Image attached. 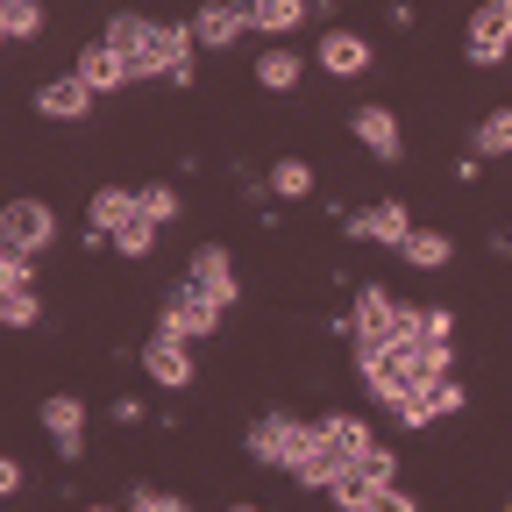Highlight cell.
<instances>
[{"label":"cell","instance_id":"cell-1","mask_svg":"<svg viewBox=\"0 0 512 512\" xmlns=\"http://www.w3.org/2000/svg\"><path fill=\"white\" fill-rule=\"evenodd\" d=\"M399 306H406V299H392V285L363 278L356 299H349V313H335V335H342L349 349H392V342H399Z\"/></svg>","mask_w":512,"mask_h":512},{"label":"cell","instance_id":"cell-2","mask_svg":"<svg viewBox=\"0 0 512 512\" xmlns=\"http://www.w3.org/2000/svg\"><path fill=\"white\" fill-rule=\"evenodd\" d=\"M306 441H313V420H299V413H285V406H271V413H256L249 420V434H242V448H249V463H264V470H299V456H306Z\"/></svg>","mask_w":512,"mask_h":512},{"label":"cell","instance_id":"cell-3","mask_svg":"<svg viewBox=\"0 0 512 512\" xmlns=\"http://www.w3.org/2000/svg\"><path fill=\"white\" fill-rule=\"evenodd\" d=\"M221 299L200 285V278H178V285H164V299H157V328L164 335H178V342H207L214 328H221Z\"/></svg>","mask_w":512,"mask_h":512},{"label":"cell","instance_id":"cell-4","mask_svg":"<svg viewBox=\"0 0 512 512\" xmlns=\"http://www.w3.org/2000/svg\"><path fill=\"white\" fill-rule=\"evenodd\" d=\"M349 363H356V377L370 384V399L392 413V420H399L406 399H420V377H413L406 349H349Z\"/></svg>","mask_w":512,"mask_h":512},{"label":"cell","instance_id":"cell-5","mask_svg":"<svg viewBox=\"0 0 512 512\" xmlns=\"http://www.w3.org/2000/svg\"><path fill=\"white\" fill-rule=\"evenodd\" d=\"M50 242H57V207L50 200H29V192L22 200H0V249L8 256H29L36 264Z\"/></svg>","mask_w":512,"mask_h":512},{"label":"cell","instance_id":"cell-6","mask_svg":"<svg viewBox=\"0 0 512 512\" xmlns=\"http://www.w3.org/2000/svg\"><path fill=\"white\" fill-rule=\"evenodd\" d=\"M335 228L349 242H384V249H406L413 242V207L406 200H370V207H335Z\"/></svg>","mask_w":512,"mask_h":512},{"label":"cell","instance_id":"cell-7","mask_svg":"<svg viewBox=\"0 0 512 512\" xmlns=\"http://www.w3.org/2000/svg\"><path fill=\"white\" fill-rule=\"evenodd\" d=\"M463 57L477 64V72H498V64L512 57V0H484V8L470 15V29H463Z\"/></svg>","mask_w":512,"mask_h":512},{"label":"cell","instance_id":"cell-8","mask_svg":"<svg viewBox=\"0 0 512 512\" xmlns=\"http://www.w3.org/2000/svg\"><path fill=\"white\" fill-rule=\"evenodd\" d=\"M36 420H43L50 448H57V463H79V456H86V399H72V392H50V399L36 406Z\"/></svg>","mask_w":512,"mask_h":512},{"label":"cell","instance_id":"cell-9","mask_svg":"<svg viewBox=\"0 0 512 512\" xmlns=\"http://www.w3.org/2000/svg\"><path fill=\"white\" fill-rule=\"evenodd\" d=\"M128 221H136V185H93V200H86V249L114 242Z\"/></svg>","mask_w":512,"mask_h":512},{"label":"cell","instance_id":"cell-10","mask_svg":"<svg viewBox=\"0 0 512 512\" xmlns=\"http://www.w3.org/2000/svg\"><path fill=\"white\" fill-rule=\"evenodd\" d=\"M136 356H143V377L157 384V392H185V384H192V342H178V335L157 328Z\"/></svg>","mask_w":512,"mask_h":512},{"label":"cell","instance_id":"cell-11","mask_svg":"<svg viewBox=\"0 0 512 512\" xmlns=\"http://www.w3.org/2000/svg\"><path fill=\"white\" fill-rule=\"evenodd\" d=\"M349 128H356V143H363L377 164H399V157H406V128H399V114L384 107V100L356 107V114H349Z\"/></svg>","mask_w":512,"mask_h":512},{"label":"cell","instance_id":"cell-12","mask_svg":"<svg viewBox=\"0 0 512 512\" xmlns=\"http://www.w3.org/2000/svg\"><path fill=\"white\" fill-rule=\"evenodd\" d=\"M313 64H320L328 79H363V72H370V43H363L356 29H320Z\"/></svg>","mask_w":512,"mask_h":512},{"label":"cell","instance_id":"cell-13","mask_svg":"<svg viewBox=\"0 0 512 512\" xmlns=\"http://www.w3.org/2000/svg\"><path fill=\"white\" fill-rule=\"evenodd\" d=\"M192 36H200V50H235L249 36V8H235V0H207L200 15H185Z\"/></svg>","mask_w":512,"mask_h":512},{"label":"cell","instance_id":"cell-14","mask_svg":"<svg viewBox=\"0 0 512 512\" xmlns=\"http://www.w3.org/2000/svg\"><path fill=\"white\" fill-rule=\"evenodd\" d=\"M36 114H43V121H86V114H93V86H86L79 72H57V79L36 86Z\"/></svg>","mask_w":512,"mask_h":512},{"label":"cell","instance_id":"cell-15","mask_svg":"<svg viewBox=\"0 0 512 512\" xmlns=\"http://www.w3.org/2000/svg\"><path fill=\"white\" fill-rule=\"evenodd\" d=\"M72 72H79V79L93 86V100H100V93H121V86H136V72H128V57H121V50H107L100 36H93V43L79 50V64H72Z\"/></svg>","mask_w":512,"mask_h":512},{"label":"cell","instance_id":"cell-16","mask_svg":"<svg viewBox=\"0 0 512 512\" xmlns=\"http://www.w3.org/2000/svg\"><path fill=\"white\" fill-rule=\"evenodd\" d=\"M185 278H200L221 306H235L242 299V285H235V256L221 249V242H200V249H192V264H185Z\"/></svg>","mask_w":512,"mask_h":512},{"label":"cell","instance_id":"cell-17","mask_svg":"<svg viewBox=\"0 0 512 512\" xmlns=\"http://www.w3.org/2000/svg\"><path fill=\"white\" fill-rule=\"evenodd\" d=\"M313 434H320V441H328V448H335V456H342V463H356V456H363V448L377 441L363 413H320V420H313Z\"/></svg>","mask_w":512,"mask_h":512},{"label":"cell","instance_id":"cell-18","mask_svg":"<svg viewBox=\"0 0 512 512\" xmlns=\"http://www.w3.org/2000/svg\"><path fill=\"white\" fill-rule=\"evenodd\" d=\"M313 15V0H249V29L271 36V43H292V29Z\"/></svg>","mask_w":512,"mask_h":512},{"label":"cell","instance_id":"cell-19","mask_svg":"<svg viewBox=\"0 0 512 512\" xmlns=\"http://www.w3.org/2000/svg\"><path fill=\"white\" fill-rule=\"evenodd\" d=\"M299 79H306V57L292 43H264V50H256V86H264V93H292Z\"/></svg>","mask_w":512,"mask_h":512},{"label":"cell","instance_id":"cell-20","mask_svg":"<svg viewBox=\"0 0 512 512\" xmlns=\"http://www.w3.org/2000/svg\"><path fill=\"white\" fill-rule=\"evenodd\" d=\"M342 470H349V463H342L335 448L313 434V441H306V456H299V470H292V484H299V491H328V484H335Z\"/></svg>","mask_w":512,"mask_h":512},{"label":"cell","instance_id":"cell-21","mask_svg":"<svg viewBox=\"0 0 512 512\" xmlns=\"http://www.w3.org/2000/svg\"><path fill=\"white\" fill-rule=\"evenodd\" d=\"M136 214H143L150 228H171V221L185 214V200H178V185H164V178H150V185H136Z\"/></svg>","mask_w":512,"mask_h":512},{"label":"cell","instance_id":"cell-22","mask_svg":"<svg viewBox=\"0 0 512 512\" xmlns=\"http://www.w3.org/2000/svg\"><path fill=\"white\" fill-rule=\"evenodd\" d=\"M470 150H477V157H512V107L477 114V128H470Z\"/></svg>","mask_w":512,"mask_h":512},{"label":"cell","instance_id":"cell-23","mask_svg":"<svg viewBox=\"0 0 512 512\" xmlns=\"http://www.w3.org/2000/svg\"><path fill=\"white\" fill-rule=\"evenodd\" d=\"M399 256H406L413 271H441L448 256H456V235H441V228H413V242H406Z\"/></svg>","mask_w":512,"mask_h":512},{"label":"cell","instance_id":"cell-24","mask_svg":"<svg viewBox=\"0 0 512 512\" xmlns=\"http://www.w3.org/2000/svg\"><path fill=\"white\" fill-rule=\"evenodd\" d=\"M377 491H384V484H370V477L349 463V470L328 484V505H335V512H370V505H377Z\"/></svg>","mask_w":512,"mask_h":512},{"label":"cell","instance_id":"cell-25","mask_svg":"<svg viewBox=\"0 0 512 512\" xmlns=\"http://www.w3.org/2000/svg\"><path fill=\"white\" fill-rule=\"evenodd\" d=\"M264 178H271V200H306V192H313V164L306 157H278Z\"/></svg>","mask_w":512,"mask_h":512},{"label":"cell","instance_id":"cell-26","mask_svg":"<svg viewBox=\"0 0 512 512\" xmlns=\"http://www.w3.org/2000/svg\"><path fill=\"white\" fill-rule=\"evenodd\" d=\"M43 36V8L36 0H0V43H29Z\"/></svg>","mask_w":512,"mask_h":512},{"label":"cell","instance_id":"cell-27","mask_svg":"<svg viewBox=\"0 0 512 512\" xmlns=\"http://www.w3.org/2000/svg\"><path fill=\"white\" fill-rule=\"evenodd\" d=\"M121 512H192V505H185L178 491H157V484H128Z\"/></svg>","mask_w":512,"mask_h":512},{"label":"cell","instance_id":"cell-28","mask_svg":"<svg viewBox=\"0 0 512 512\" xmlns=\"http://www.w3.org/2000/svg\"><path fill=\"white\" fill-rule=\"evenodd\" d=\"M420 399H427V413H434V420H448V413H463V406H470V392H463V377H441V384H427Z\"/></svg>","mask_w":512,"mask_h":512},{"label":"cell","instance_id":"cell-29","mask_svg":"<svg viewBox=\"0 0 512 512\" xmlns=\"http://www.w3.org/2000/svg\"><path fill=\"white\" fill-rule=\"evenodd\" d=\"M356 470H363L370 484H384V491L399 484V456H392V448H384V441H370V448H363V456H356Z\"/></svg>","mask_w":512,"mask_h":512},{"label":"cell","instance_id":"cell-30","mask_svg":"<svg viewBox=\"0 0 512 512\" xmlns=\"http://www.w3.org/2000/svg\"><path fill=\"white\" fill-rule=\"evenodd\" d=\"M150 249H157V228H150L143 214H136V221H128V228L114 235V256H128V264H143V256H150Z\"/></svg>","mask_w":512,"mask_h":512},{"label":"cell","instance_id":"cell-31","mask_svg":"<svg viewBox=\"0 0 512 512\" xmlns=\"http://www.w3.org/2000/svg\"><path fill=\"white\" fill-rule=\"evenodd\" d=\"M36 292H0V320H8V328H36Z\"/></svg>","mask_w":512,"mask_h":512},{"label":"cell","instance_id":"cell-32","mask_svg":"<svg viewBox=\"0 0 512 512\" xmlns=\"http://www.w3.org/2000/svg\"><path fill=\"white\" fill-rule=\"evenodd\" d=\"M36 285V264H29V256H8V249H0V292H29Z\"/></svg>","mask_w":512,"mask_h":512},{"label":"cell","instance_id":"cell-33","mask_svg":"<svg viewBox=\"0 0 512 512\" xmlns=\"http://www.w3.org/2000/svg\"><path fill=\"white\" fill-rule=\"evenodd\" d=\"M456 335V313H441V306H420V342H448Z\"/></svg>","mask_w":512,"mask_h":512},{"label":"cell","instance_id":"cell-34","mask_svg":"<svg viewBox=\"0 0 512 512\" xmlns=\"http://www.w3.org/2000/svg\"><path fill=\"white\" fill-rule=\"evenodd\" d=\"M370 512H420V498L406 491V484H392V491H377V505Z\"/></svg>","mask_w":512,"mask_h":512},{"label":"cell","instance_id":"cell-35","mask_svg":"<svg viewBox=\"0 0 512 512\" xmlns=\"http://www.w3.org/2000/svg\"><path fill=\"white\" fill-rule=\"evenodd\" d=\"M22 484H29V470H22V463H15V456H0V491H8V498H15V491H22Z\"/></svg>","mask_w":512,"mask_h":512},{"label":"cell","instance_id":"cell-36","mask_svg":"<svg viewBox=\"0 0 512 512\" xmlns=\"http://www.w3.org/2000/svg\"><path fill=\"white\" fill-rule=\"evenodd\" d=\"M143 420V399H114V427H136Z\"/></svg>","mask_w":512,"mask_h":512},{"label":"cell","instance_id":"cell-37","mask_svg":"<svg viewBox=\"0 0 512 512\" xmlns=\"http://www.w3.org/2000/svg\"><path fill=\"white\" fill-rule=\"evenodd\" d=\"M491 256H512V228H491Z\"/></svg>","mask_w":512,"mask_h":512},{"label":"cell","instance_id":"cell-38","mask_svg":"<svg viewBox=\"0 0 512 512\" xmlns=\"http://www.w3.org/2000/svg\"><path fill=\"white\" fill-rule=\"evenodd\" d=\"M228 512H264V505H228Z\"/></svg>","mask_w":512,"mask_h":512},{"label":"cell","instance_id":"cell-39","mask_svg":"<svg viewBox=\"0 0 512 512\" xmlns=\"http://www.w3.org/2000/svg\"><path fill=\"white\" fill-rule=\"evenodd\" d=\"M79 512H114V505H79Z\"/></svg>","mask_w":512,"mask_h":512}]
</instances>
